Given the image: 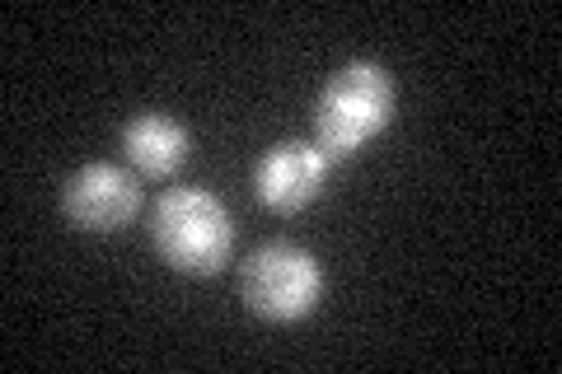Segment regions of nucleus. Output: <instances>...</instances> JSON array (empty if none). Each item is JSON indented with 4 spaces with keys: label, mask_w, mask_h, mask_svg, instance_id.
Returning a JSON list of instances; mask_svg holds the SVG:
<instances>
[{
    "label": "nucleus",
    "mask_w": 562,
    "mask_h": 374,
    "mask_svg": "<svg viewBox=\"0 0 562 374\" xmlns=\"http://www.w3.org/2000/svg\"><path fill=\"white\" fill-rule=\"evenodd\" d=\"M398 113V84L380 61H347L333 70L328 84L314 99V146H319L333 165L338 159L361 155L371 140H380L394 127Z\"/></svg>",
    "instance_id": "obj_1"
},
{
    "label": "nucleus",
    "mask_w": 562,
    "mask_h": 374,
    "mask_svg": "<svg viewBox=\"0 0 562 374\" xmlns=\"http://www.w3.org/2000/svg\"><path fill=\"white\" fill-rule=\"evenodd\" d=\"M150 243L173 272L216 276L235 253V220L211 188H169L150 206Z\"/></svg>",
    "instance_id": "obj_2"
},
{
    "label": "nucleus",
    "mask_w": 562,
    "mask_h": 374,
    "mask_svg": "<svg viewBox=\"0 0 562 374\" xmlns=\"http://www.w3.org/2000/svg\"><path fill=\"white\" fill-rule=\"evenodd\" d=\"M239 299L262 324H301L324 299V267L310 248L272 239L239 262Z\"/></svg>",
    "instance_id": "obj_3"
},
{
    "label": "nucleus",
    "mask_w": 562,
    "mask_h": 374,
    "mask_svg": "<svg viewBox=\"0 0 562 374\" xmlns=\"http://www.w3.org/2000/svg\"><path fill=\"white\" fill-rule=\"evenodd\" d=\"M140 211V183L132 169L94 159V165L76 169L61 183V216L80 229V235H117L127 229Z\"/></svg>",
    "instance_id": "obj_4"
},
{
    "label": "nucleus",
    "mask_w": 562,
    "mask_h": 374,
    "mask_svg": "<svg viewBox=\"0 0 562 374\" xmlns=\"http://www.w3.org/2000/svg\"><path fill=\"white\" fill-rule=\"evenodd\" d=\"M328 173H333V159L314 146V140H277V146L258 155L254 192L277 216H301L305 206L324 197Z\"/></svg>",
    "instance_id": "obj_5"
},
{
    "label": "nucleus",
    "mask_w": 562,
    "mask_h": 374,
    "mask_svg": "<svg viewBox=\"0 0 562 374\" xmlns=\"http://www.w3.org/2000/svg\"><path fill=\"white\" fill-rule=\"evenodd\" d=\"M192 136L179 117L169 113H136L122 127V155L140 178H173L188 165Z\"/></svg>",
    "instance_id": "obj_6"
}]
</instances>
